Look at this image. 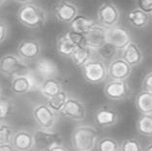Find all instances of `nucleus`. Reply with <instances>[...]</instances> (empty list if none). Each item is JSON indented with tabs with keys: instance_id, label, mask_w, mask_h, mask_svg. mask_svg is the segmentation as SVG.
<instances>
[{
	"instance_id": "obj_1",
	"label": "nucleus",
	"mask_w": 152,
	"mask_h": 151,
	"mask_svg": "<svg viewBox=\"0 0 152 151\" xmlns=\"http://www.w3.org/2000/svg\"><path fill=\"white\" fill-rule=\"evenodd\" d=\"M99 139V132L89 124H80L71 134V144L75 151H93Z\"/></svg>"
},
{
	"instance_id": "obj_2",
	"label": "nucleus",
	"mask_w": 152,
	"mask_h": 151,
	"mask_svg": "<svg viewBox=\"0 0 152 151\" xmlns=\"http://www.w3.org/2000/svg\"><path fill=\"white\" fill-rule=\"evenodd\" d=\"M17 20L27 28L40 29L47 23V13L42 7L30 2L20 6L17 12Z\"/></svg>"
},
{
	"instance_id": "obj_3",
	"label": "nucleus",
	"mask_w": 152,
	"mask_h": 151,
	"mask_svg": "<svg viewBox=\"0 0 152 151\" xmlns=\"http://www.w3.org/2000/svg\"><path fill=\"white\" fill-rule=\"evenodd\" d=\"M0 73L9 78L30 73V68L17 53H6L0 57Z\"/></svg>"
},
{
	"instance_id": "obj_4",
	"label": "nucleus",
	"mask_w": 152,
	"mask_h": 151,
	"mask_svg": "<svg viewBox=\"0 0 152 151\" xmlns=\"http://www.w3.org/2000/svg\"><path fill=\"white\" fill-rule=\"evenodd\" d=\"M32 117L40 129L53 130L59 119V113L47 103H39L32 109Z\"/></svg>"
},
{
	"instance_id": "obj_5",
	"label": "nucleus",
	"mask_w": 152,
	"mask_h": 151,
	"mask_svg": "<svg viewBox=\"0 0 152 151\" xmlns=\"http://www.w3.org/2000/svg\"><path fill=\"white\" fill-rule=\"evenodd\" d=\"M85 82L91 84H99L106 82L107 78V65L99 58H93L80 68Z\"/></svg>"
},
{
	"instance_id": "obj_6",
	"label": "nucleus",
	"mask_w": 152,
	"mask_h": 151,
	"mask_svg": "<svg viewBox=\"0 0 152 151\" xmlns=\"http://www.w3.org/2000/svg\"><path fill=\"white\" fill-rule=\"evenodd\" d=\"M120 113L118 110L110 105H102L95 109L93 113V121L99 128H112L118 123Z\"/></svg>"
},
{
	"instance_id": "obj_7",
	"label": "nucleus",
	"mask_w": 152,
	"mask_h": 151,
	"mask_svg": "<svg viewBox=\"0 0 152 151\" xmlns=\"http://www.w3.org/2000/svg\"><path fill=\"white\" fill-rule=\"evenodd\" d=\"M104 94L110 101L122 102L131 97L132 90L127 80H110L104 85Z\"/></svg>"
},
{
	"instance_id": "obj_8",
	"label": "nucleus",
	"mask_w": 152,
	"mask_h": 151,
	"mask_svg": "<svg viewBox=\"0 0 152 151\" xmlns=\"http://www.w3.org/2000/svg\"><path fill=\"white\" fill-rule=\"evenodd\" d=\"M97 20L105 28H110L118 25L120 20V11L113 1L104 2L100 5L97 12Z\"/></svg>"
},
{
	"instance_id": "obj_9",
	"label": "nucleus",
	"mask_w": 152,
	"mask_h": 151,
	"mask_svg": "<svg viewBox=\"0 0 152 151\" xmlns=\"http://www.w3.org/2000/svg\"><path fill=\"white\" fill-rule=\"evenodd\" d=\"M34 135V149L36 151H46L54 145L63 143V139L58 132L38 128Z\"/></svg>"
},
{
	"instance_id": "obj_10",
	"label": "nucleus",
	"mask_w": 152,
	"mask_h": 151,
	"mask_svg": "<svg viewBox=\"0 0 152 151\" xmlns=\"http://www.w3.org/2000/svg\"><path fill=\"white\" fill-rule=\"evenodd\" d=\"M59 115L73 121L81 122L86 118L87 110L84 103L80 99L69 96Z\"/></svg>"
},
{
	"instance_id": "obj_11",
	"label": "nucleus",
	"mask_w": 152,
	"mask_h": 151,
	"mask_svg": "<svg viewBox=\"0 0 152 151\" xmlns=\"http://www.w3.org/2000/svg\"><path fill=\"white\" fill-rule=\"evenodd\" d=\"M30 72L38 83H40L44 80L57 78L58 66L49 58H41L36 60L34 67L32 70L30 69Z\"/></svg>"
},
{
	"instance_id": "obj_12",
	"label": "nucleus",
	"mask_w": 152,
	"mask_h": 151,
	"mask_svg": "<svg viewBox=\"0 0 152 151\" xmlns=\"http://www.w3.org/2000/svg\"><path fill=\"white\" fill-rule=\"evenodd\" d=\"M106 41L118 50H122L128 44L132 41V36L128 29L115 25L113 27L107 28L106 30Z\"/></svg>"
},
{
	"instance_id": "obj_13",
	"label": "nucleus",
	"mask_w": 152,
	"mask_h": 151,
	"mask_svg": "<svg viewBox=\"0 0 152 151\" xmlns=\"http://www.w3.org/2000/svg\"><path fill=\"white\" fill-rule=\"evenodd\" d=\"M38 82L30 72L28 74L16 76L12 78L10 89L15 95H24L34 90L36 87L38 88Z\"/></svg>"
},
{
	"instance_id": "obj_14",
	"label": "nucleus",
	"mask_w": 152,
	"mask_h": 151,
	"mask_svg": "<svg viewBox=\"0 0 152 151\" xmlns=\"http://www.w3.org/2000/svg\"><path fill=\"white\" fill-rule=\"evenodd\" d=\"M42 53V47L35 39H23L17 47V54L25 62L36 61Z\"/></svg>"
},
{
	"instance_id": "obj_15",
	"label": "nucleus",
	"mask_w": 152,
	"mask_h": 151,
	"mask_svg": "<svg viewBox=\"0 0 152 151\" xmlns=\"http://www.w3.org/2000/svg\"><path fill=\"white\" fill-rule=\"evenodd\" d=\"M107 78L114 80H127L132 74L133 68L122 57H116L107 66Z\"/></svg>"
},
{
	"instance_id": "obj_16",
	"label": "nucleus",
	"mask_w": 152,
	"mask_h": 151,
	"mask_svg": "<svg viewBox=\"0 0 152 151\" xmlns=\"http://www.w3.org/2000/svg\"><path fill=\"white\" fill-rule=\"evenodd\" d=\"M55 18L63 23H70L79 15L77 6L69 0H61L53 7Z\"/></svg>"
},
{
	"instance_id": "obj_17",
	"label": "nucleus",
	"mask_w": 152,
	"mask_h": 151,
	"mask_svg": "<svg viewBox=\"0 0 152 151\" xmlns=\"http://www.w3.org/2000/svg\"><path fill=\"white\" fill-rule=\"evenodd\" d=\"M11 144L16 151H31L34 149V135L27 129L15 131Z\"/></svg>"
},
{
	"instance_id": "obj_18",
	"label": "nucleus",
	"mask_w": 152,
	"mask_h": 151,
	"mask_svg": "<svg viewBox=\"0 0 152 151\" xmlns=\"http://www.w3.org/2000/svg\"><path fill=\"white\" fill-rule=\"evenodd\" d=\"M106 30L107 28L103 27L99 23H96L86 34H85L84 45L90 47L91 50H97L107 43L106 41Z\"/></svg>"
},
{
	"instance_id": "obj_19",
	"label": "nucleus",
	"mask_w": 152,
	"mask_h": 151,
	"mask_svg": "<svg viewBox=\"0 0 152 151\" xmlns=\"http://www.w3.org/2000/svg\"><path fill=\"white\" fill-rule=\"evenodd\" d=\"M121 57L131 66L132 68L138 67L143 61V53L139 45L134 41H131L121 50Z\"/></svg>"
},
{
	"instance_id": "obj_20",
	"label": "nucleus",
	"mask_w": 152,
	"mask_h": 151,
	"mask_svg": "<svg viewBox=\"0 0 152 151\" xmlns=\"http://www.w3.org/2000/svg\"><path fill=\"white\" fill-rule=\"evenodd\" d=\"M38 89L40 90L41 94L48 100V99H50L55 96L63 88L61 82L57 78H50L42 80L39 83Z\"/></svg>"
},
{
	"instance_id": "obj_21",
	"label": "nucleus",
	"mask_w": 152,
	"mask_h": 151,
	"mask_svg": "<svg viewBox=\"0 0 152 151\" xmlns=\"http://www.w3.org/2000/svg\"><path fill=\"white\" fill-rule=\"evenodd\" d=\"M135 106L140 115H152V93L142 90L136 95Z\"/></svg>"
},
{
	"instance_id": "obj_22",
	"label": "nucleus",
	"mask_w": 152,
	"mask_h": 151,
	"mask_svg": "<svg viewBox=\"0 0 152 151\" xmlns=\"http://www.w3.org/2000/svg\"><path fill=\"white\" fill-rule=\"evenodd\" d=\"M95 50H91L87 46L77 47V49L74 50V53L70 56L71 60L77 67L81 68L84 64H86L88 61L94 58Z\"/></svg>"
},
{
	"instance_id": "obj_23",
	"label": "nucleus",
	"mask_w": 152,
	"mask_h": 151,
	"mask_svg": "<svg viewBox=\"0 0 152 151\" xmlns=\"http://www.w3.org/2000/svg\"><path fill=\"white\" fill-rule=\"evenodd\" d=\"M127 21L135 28H144L149 23V14L143 12L139 8L132 9L129 11L127 16Z\"/></svg>"
},
{
	"instance_id": "obj_24",
	"label": "nucleus",
	"mask_w": 152,
	"mask_h": 151,
	"mask_svg": "<svg viewBox=\"0 0 152 151\" xmlns=\"http://www.w3.org/2000/svg\"><path fill=\"white\" fill-rule=\"evenodd\" d=\"M95 24L96 23L93 18L83 16V15H77L71 23H70V28L73 31L79 32L85 35Z\"/></svg>"
},
{
	"instance_id": "obj_25",
	"label": "nucleus",
	"mask_w": 152,
	"mask_h": 151,
	"mask_svg": "<svg viewBox=\"0 0 152 151\" xmlns=\"http://www.w3.org/2000/svg\"><path fill=\"white\" fill-rule=\"evenodd\" d=\"M136 129L142 137L152 138V115H140L136 122Z\"/></svg>"
},
{
	"instance_id": "obj_26",
	"label": "nucleus",
	"mask_w": 152,
	"mask_h": 151,
	"mask_svg": "<svg viewBox=\"0 0 152 151\" xmlns=\"http://www.w3.org/2000/svg\"><path fill=\"white\" fill-rule=\"evenodd\" d=\"M77 49V46L70 41L66 34L57 37L56 39V51L62 57H70Z\"/></svg>"
},
{
	"instance_id": "obj_27",
	"label": "nucleus",
	"mask_w": 152,
	"mask_h": 151,
	"mask_svg": "<svg viewBox=\"0 0 152 151\" xmlns=\"http://www.w3.org/2000/svg\"><path fill=\"white\" fill-rule=\"evenodd\" d=\"M68 98H69L68 91L62 89L59 93H57L53 98L48 99V101L46 103L53 110H55V112H58V113H60L61 109H63V107H64L65 103H66V101H67Z\"/></svg>"
},
{
	"instance_id": "obj_28",
	"label": "nucleus",
	"mask_w": 152,
	"mask_h": 151,
	"mask_svg": "<svg viewBox=\"0 0 152 151\" xmlns=\"http://www.w3.org/2000/svg\"><path fill=\"white\" fill-rule=\"evenodd\" d=\"M97 151H120V144L115 139L110 137H104L98 139Z\"/></svg>"
},
{
	"instance_id": "obj_29",
	"label": "nucleus",
	"mask_w": 152,
	"mask_h": 151,
	"mask_svg": "<svg viewBox=\"0 0 152 151\" xmlns=\"http://www.w3.org/2000/svg\"><path fill=\"white\" fill-rule=\"evenodd\" d=\"M118 51L119 50H116L114 47L106 43L103 47H101L97 50H95V53L98 55L99 59L103 60L104 62H110L114 58L117 57L116 54Z\"/></svg>"
},
{
	"instance_id": "obj_30",
	"label": "nucleus",
	"mask_w": 152,
	"mask_h": 151,
	"mask_svg": "<svg viewBox=\"0 0 152 151\" xmlns=\"http://www.w3.org/2000/svg\"><path fill=\"white\" fill-rule=\"evenodd\" d=\"M14 133V128L9 123L5 122V121L0 122V145L11 143Z\"/></svg>"
},
{
	"instance_id": "obj_31",
	"label": "nucleus",
	"mask_w": 152,
	"mask_h": 151,
	"mask_svg": "<svg viewBox=\"0 0 152 151\" xmlns=\"http://www.w3.org/2000/svg\"><path fill=\"white\" fill-rule=\"evenodd\" d=\"M120 151H143L142 143L135 138L125 139L120 143Z\"/></svg>"
},
{
	"instance_id": "obj_32",
	"label": "nucleus",
	"mask_w": 152,
	"mask_h": 151,
	"mask_svg": "<svg viewBox=\"0 0 152 151\" xmlns=\"http://www.w3.org/2000/svg\"><path fill=\"white\" fill-rule=\"evenodd\" d=\"M66 36H67V38L75 46H77V47L85 46L84 45V43H85V35L81 34V33L70 30V31H68L67 33H66Z\"/></svg>"
},
{
	"instance_id": "obj_33",
	"label": "nucleus",
	"mask_w": 152,
	"mask_h": 151,
	"mask_svg": "<svg viewBox=\"0 0 152 151\" xmlns=\"http://www.w3.org/2000/svg\"><path fill=\"white\" fill-rule=\"evenodd\" d=\"M12 110L13 106L9 101L0 99V122H3L11 115Z\"/></svg>"
},
{
	"instance_id": "obj_34",
	"label": "nucleus",
	"mask_w": 152,
	"mask_h": 151,
	"mask_svg": "<svg viewBox=\"0 0 152 151\" xmlns=\"http://www.w3.org/2000/svg\"><path fill=\"white\" fill-rule=\"evenodd\" d=\"M9 34V25L7 21L0 18V44L4 43Z\"/></svg>"
},
{
	"instance_id": "obj_35",
	"label": "nucleus",
	"mask_w": 152,
	"mask_h": 151,
	"mask_svg": "<svg viewBox=\"0 0 152 151\" xmlns=\"http://www.w3.org/2000/svg\"><path fill=\"white\" fill-rule=\"evenodd\" d=\"M138 8L147 14L152 13V0H137Z\"/></svg>"
},
{
	"instance_id": "obj_36",
	"label": "nucleus",
	"mask_w": 152,
	"mask_h": 151,
	"mask_svg": "<svg viewBox=\"0 0 152 151\" xmlns=\"http://www.w3.org/2000/svg\"><path fill=\"white\" fill-rule=\"evenodd\" d=\"M142 89L149 91L152 93V70L144 76L142 82Z\"/></svg>"
},
{
	"instance_id": "obj_37",
	"label": "nucleus",
	"mask_w": 152,
	"mask_h": 151,
	"mask_svg": "<svg viewBox=\"0 0 152 151\" xmlns=\"http://www.w3.org/2000/svg\"><path fill=\"white\" fill-rule=\"evenodd\" d=\"M46 151H69V150L63 143H61V144H57V145L50 147V149H48Z\"/></svg>"
},
{
	"instance_id": "obj_38",
	"label": "nucleus",
	"mask_w": 152,
	"mask_h": 151,
	"mask_svg": "<svg viewBox=\"0 0 152 151\" xmlns=\"http://www.w3.org/2000/svg\"><path fill=\"white\" fill-rule=\"evenodd\" d=\"M0 151H16L11 143H6V144L0 145Z\"/></svg>"
},
{
	"instance_id": "obj_39",
	"label": "nucleus",
	"mask_w": 152,
	"mask_h": 151,
	"mask_svg": "<svg viewBox=\"0 0 152 151\" xmlns=\"http://www.w3.org/2000/svg\"><path fill=\"white\" fill-rule=\"evenodd\" d=\"M143 151H152V139L146 143V145L143 147Z\"/></svg>"
},
{
	"instance_id": "obj_40",
	"label": "nucleus",
	"mask_w": 152,
	"mask_h": 151,
	"mask_svg": "<svg viewBox=\"0 0 152 151\" xmlns=\"http://www.w3.org/2000/svg\"><path fill=\"white\" fill-rule=\"evenodd\" d=\"M14 2L18 3L20 5H23V4H26V3H30L32 2V0H13Z\"/></svg>"
},
{
	"instance_id": "obj_41",
	"label": "nucleus",
	"mask_w": 152,
	"mask_h": 151,
	"mask_svg": "<svg viewBox=\"0 0 152 151\" xmlns=\"http://www.w3.org/2000/svg\"><path fill=\"white\" fill-rule=\"evenodd\" d=\"M7 0H0V6H2V5H4L5 3H6Z\"/></svg>"
},
{
	"instance_id": "obj_42",
	"label": "nucleus",
	"mask_w": 152,
	"mask_h": 151,
	"mask_svg": "<svg viewBox=\"0 0 152 151\" xmlns=\"http://www.w3.org/2000/svg\"><path fill=\"white\" fill-rule=\"evenodd\" d=\"M2 96H3V90H2L1 86H0V99H2Z\"/></svg>"
},
{
	"instance_id": "obj_43",
	"label": "nucleus",
	"mask_w": 152,
	"mask_h": 151,
	"mask_svg": "<svg viewBox=\"0 0 152 151\" xmlns=\"http://www.w3.org/2000/svg\"><path fill=\"white\" fill-rule=\"evenodd\" d=\"M150 16H151V18H152V13H151V14H150Z\"/></svg>"
}]
</instances>
